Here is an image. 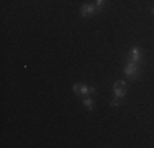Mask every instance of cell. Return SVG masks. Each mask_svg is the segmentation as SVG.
Listing matches in <instances>:
<instances>
[{
  "mask_svg": "<svg viewBox=\"0 0 154 148\" xmlns=\"http://www.w3.org/2000/svg\"><path fill=\"white\" fill-rule=\"evenodd\" d=\"M113 94H115L116 99L125 97V94H126V84H125L123 81H118V82H115V84H113Z\"/></svg>",
  "mask_w": 154,
  "mask_h": 148,
  "instance_id": "6da1fadb",
  "label": "cell"
},
{
  "mask_svg": "<svg viewBox=\"0 0 154 148\" xmlns=\"http://www.w3.org/2000/svg\"><path fill=\"white\" fill-rule=\"evenodd\" d=\"M125 74H126L128 77H138L139 69H138L136 63H133V61H131L130 64H126V68H125Z\"/></svg>",
  "mask_w": 154,
  "mask_h": 148,
  "instance_id": "7a4b0ae2",
  "label": "cell"
},
{
  "mask_svg": "<svg viewBox=\"0 0 154 148\" xmlns=\"http://www.w3.org/2000/svg\"><path fill=\"white\" fill-rule=\"evenodd\" d=\"M95 10H97V5L85 3V5H82V8H80V15H82V17H90V15L95 13Z\"/></svg>",
  "mask_w": 154,
  "mask_h": 148,
  "instance_id": "3957f363",
  "label": "cell"
},
{
  "mask_svg": "<svg viewBox=\"0 0 154 148\" xmlns=\"http://www.w3.org/2000/svg\"><path fill=\"white\" fill-rule=\"evenodd\" d=\"M74 92L75 94H82V95H89V87L85 84H74Z\"/></svg>",
  "mask_w": 154,
  "mask_h": 148,
  "instance_id": "277c9868",
  "label": "cell"
},
{
  "mask_svg": "<svg viewBox=\"0 0 154 148\" xmlns=\"http://www.w3.org/2000/svg\"><path fill=\"white\" fill-rule=\"evenodd\" d=\"M130 58H131V61H133V63H138V61H141V58H143V53L139 51V48H133V50H131V53H130Z\"/></svg>",
  "mask_w": 154,
  "mask_h": 148,
  "instance_id": "5b68a950",
  "label": "cell"
},
{
  "mask_svg": "<svg viewBox=\"0 0 154 148\" xmlns=\"http://www.w3.org/2000/svg\"><path fill=\"white\" fill-rule=\"evenodd\" d=\"M84 105H85V109L92 110V109H94V101H92V99H89V97H87L85 101H84Z\"/></svg>",
  "mask_w": 154,
  "mask_h": 148,
  "instance_id": "8992f818",
  "label": "cell"
},
{
  "mask_svg": "<svg viewBox=\"0 0 154 148\" xmlns=\"http://www.w3.org/2000/svg\"><path fill=\"white\" fill-rule=\"evenodd\" d=\"M105 2H107V0H97V3H95V5H97V8H102V7L105 5Z\"/></svg>",
  "mask_w": 154,
  "mask_h": 148,
  "instance_id": "52a82bcc",
  "label": "cell"
},
{
  "mask_svg": "<svg viewBox=\"0 0 154 148\" xmlns=\"http://www.w3.org/2000/svg\"><path fill=\"white\" fill-rule=\"evenodd\" d=\"M112 105L113 107H118V101H116V99H115V101H112Z\"/></svg>",
  "mask_w": 154,
  "mask_h": 148,
  "instance_id": "ba28073f",
  "label": "cell"
},
{
  "mask_svg": "<svg viewBox=\"0 0 154 148\" xmlns=\"http://www.w3.org/2000/svg\"><path fill=\"white\" fill-rule=\"evenodd\" d=\"M89 94H95V87H89Z\"/></svg>",
  "mask_w": 154,
  "mask_h": 148,
  "instance_id": "9c48e42d",
  "label": "cell"
},
{
  "mask_svg": "<svg viewBox=\"0 0 154 148\" xmlns=\"http://www.w3.org/2000/svg\"><path fill=\"white\" fill-rule=\"evenodd\" d=\"M152 13H154V8H152Z\"/></svg>",
  "mask_w": 154,
  "mask_h": 148,
  "instance_id": "30bf717a",
  "label": "cell"
}]
</instances>
